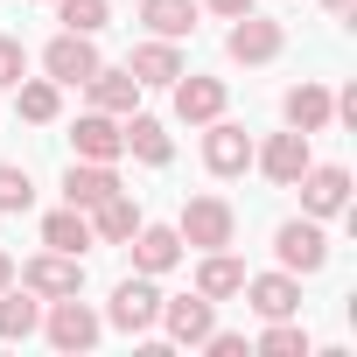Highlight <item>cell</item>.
<instances>
[{"label": "cell", "instance_id": "cell-20", "mask_svg": "<svg viewBox=\"0 0 357 357\" xmlns=\"http://www.w3.org/2000/svg\"><path fill=\"white\" fill-rule=\"evenodd\" d=\"M119 133H126V154H133L140 168H168V161H175V140H168V126H161V119H147L140 105L119 119Z\"/></svg>", "mask_w": 357, "mask_h": 357}, {"label": "cell", "instance_id": "cell-16", "mask_svg": "<svg viewBox=\"0 0 357 357\" xmlns=\"http://www.w3.org/2000/svg\"><path fill=\"white\" fill-rule=\"evenodd\" d=\"M126 252H133V273H154V280L183 266V238H175V225H147V218L126 238Z\"/></svg>", "mask_w": 357, "mask_h": 357}, {"label": "cell", "instance_id": "cell-4", "mask_svg": "<svg viewBox=\"0 0 357 357\" xmlns=\"http://www.w3.org/2000/svg\"><path fill=\"white\" fill-rule=\"evenodd\" d=\"M273 259H280L294 280L322 273V266H329V231H322V218H287V225L273 231Z\"/></svg>", "mask_w": 357, "mask_h": 357}, {"label": "cell", "instance_id": "cell-18", "mask_svg": "<svg viewBox=\"0 0 357 357\" xmlns=\"http://www.w3.org/2000/svg\"><path fill=\"white\" fill-rule=\"evenodd\" d=\"M112 190H126L119 183V161H70L63 168V204H77V211H98Z\"/></svg>", "mask_w": 357, "mask_h": 357}, {"label": "cell", "instance_id": "cell-1", "mask_svg": "<svg viewBox=\"0 0 357 357\" xmlns=\"http://www.w3.org/2000/svg\"><path fill=\"white\" fill-rule=\"evenodd\" d=\"M175 238H183V252H225L238 245V211L225 197H190L175 218Z\"/></svg>", "mask_w": 357, "mask_h": 357}, {"label": "cell", "instance_id": "cell-34", "mask_svg": "<svg viewBox=\"0 0 357 357\" xmlns=\"http://www.w3.org/2000/svg\"><path fill=\"white\" fill-rule=\"evenodd\" d=\"M8 280H15V252H8V245H0V287H8Z\"/></svg>", "mask_w": 357, "mask_h": 357}, {"label": "cell", "instance_id": "cell-6", "mask_svg": "<svg viewBox=\"0 0 357 357\" xmlns=\"http://www.w3.org/2000/svg\"><path fill=\"white\" fill-rule=\"evenodd\" d=\"M294 190H301V218H343L350 211V168L343 161H308L301 175H294Z\"/></svg>", "mask_w": 357, "mask_h": 357}, {"label": "cell", "instance_id": "cell-8", "mask_svg": "<svg viewBox=\"0 0 357 357\" xmlns=\"http://www.w3.org/2000/svg\"><path fill=\"white\" fill-rule=\"evenodd\" d=\"M280 50H287V29H280V22H266L259 8H252V15H238V22H231V36H225V56H231V63H245V70L273 63Z\"/></svg>", "mask_w": 357, "mask_h": 357}, {"label": "cell", "instance_id": "cell-23", "mask_svg": "<svg viewBox=\"0 0 357 357\" xmlns=\"http://www.w3.org/2000/svg\"><path fill=\"white\" fill-rule=\"evenodd\" d=\"M245 287V259L225 245V252H197V294H211V301H231Z\"/></svg>", "mask_w": 357, "mask_h": 357}, {"label": "cell", "instance_id": "cell-31", "mask_svg": "<svg viewBox=\"0 0 357 357\" xmlns=\"http://www.w3.org/2000/svg\"><path fill=\"white\" fill-rule=\"evenodd\" d=\"M204 350H211V357H245L252 343H245L238 329H211V336H204Z\"/></svg>", "mask_w": 357, "mask_h": 357}, {"label": "cell", "instance_id": "cell-2", "mask_svg": "<svg viewBox=\"0 0 357 357\" xmlns=\"http://www.w3.org/2000/svg\"><path fill=\"white\" fill-rule=\"evenodd\" d=\"M43 336H50V350H98V336H105V315L91 308V301H77V294H56V301H43Z\"/></svg>", "mask_w": 357, "mask_h": 357}, {"label": "cell", "instance_id": "cell-17", "mask_svg": "<svg viewBox=\"0 0 357 357\" xmlns=\"http://www.w3.org/2000/svg\"><path fill=\"white\" fill-rule=\"evenodd\" d=\"M70 147H77L70 161H119V154H126V133H119L112 112H91V105H84L77 126H70Z\"/></svg>", "mask_w": 357, "mask_h": 357}, {"label": "cell", "instance_id": "cell-19", "mask_svg": "<svg viewBox=\"0 0 357 357\" xmlns=\"http://www.w3.org/2000/svg\"><path fill=\"white\" fill-rule=\"evenodd\" d=\"M126 70H133L140 84H175V77L190 70V56H183V43H168V36H147V43H133Z\"/></svg>", "mask_w": 357, "mask_h": 357}, {"label": "cell", "instance_id": "cell-22", "mask_svg": "<svg viewBox=\"0 0 357 357\" xmlns=\"http://www.w3.org/2000/svg\"><path fill=\"white\" fill-rule=\"evenodd\" d=\"M43 245H50V252H77V259H84V252L98 245V238H91V211H77V204L50 211V218H43Z\"/></svg>", "mask_w": 357, "mask_h": 357}, {"label": "cell", "instance_id": "cell-24", "mask_svg": "<svg viewBox=\"0 0 357 357\" xmlns=\"http://www.w3.org/2000/svg\"><path fill=\"white\" fill-rule=\"evenodd\" d=\"M36 329H43V301L8 280V287H0V343H29Z\"/></svg>", "mask_w": 357, "mask_h": 357}, {"label": "cell", "instance_id": "cell-33", "mask_svg": "<svg viewBox=\"0 0 357 357\" xmlns=\"http://www.w3.org/2000/svg\"><path fill=\"white\" fill-rule=\"evenodd\" d=\"M336 98V126H357V84H343V91H329Z\"/></svg>", "mask_w": 357, "mask_h": 357}, {"label": "cell", "instance_id": "cell-35", "mask_svg": "<svg viewBox=\"0 0 357 357\" xmlns=\"http://www.w3.org/2000/svg\"><path fill=\"white\" fill-rule=\"evenodd\" d=\"M322 8H329L336 22H350V8H357V0H322Z\"/></svg>", "mask_w": 357, "mask_h": 357}, {"label": "cell", "instance_id": "cell-3", "mask_svg": "<svg viewBox=\"0 0 357 357\" xmlns=\"http://www.w3.org/2000/svg\"><path fill=\"white\" fill-rule=\"evenodd\" d=\"M154 329H161L175 350H204V336L218 329V301H211V294H197V287H190V294H175V301L161 294V315H154Z\"/></svg>", "mask_w": 357, "mask_h": 357}, {"label": "cell", "instance_id": "cell-14", "mask_svg": "<svg viewBox=\"0 0 357 357\" xmlns=\"http://www.w3.org/2000/svg\"><path fill=\"white\" fill-rule=\"evenodd\" d=\"M280 119L294 126V133H329L336 126V98H329V84H315V77H301V84H287V98H280Z\"/></svg>", "mask_w": 357, "mask_h": 357}, {"label": "cell", "instance_id": "cell-25", "mask_svg": "<svg viewBox=\"0 0 357 357\" xmlns=\"http://www.w3.org/2000/svg\"><path fill=\"white\" fill-rule=\"evenodd\" d=\"M133 231H140V204H133L126 190H112V197L91 211V238H98V245H126Z\"/></svg>", "mask_w": 357, "mask_h": 357}, {"label": "cell", "instance_id": "cell-21", "mask_svg": "<svg viewBox=\"0 0 357 357\" xmlns=\"http://www.w3.org/2000/svg\"><path fill=\"white\" fill-rule=\"evenodd\" d=\"M197 0H140V29L147 36H168V43H190L197 36Z\"/></svg>", "mask_w": 357, "mask_h": 357}, {"label": "cell", "instance_id": "cell-7", "mask_svg": "<svg viewBox=\"0 0 357 357\" xmlns=\"http://www.w3.org/2000/svg\"><path fill=\"white\" fill-rule=\"evenodd\" d=\"M15 280L36 294V301H56V294H84V259L77 252H36V259H22L15 266Z\"/></svg>", "mask_w": 357, "mask_h": 357}, {"label": "cell", "instance_id": "cell-26", "mask_svg": "<svg viewBox=\"0 0 357 357\" xmlns=\"http://www.w3.org/2000/svg\"><path fill=\"white\" fill-rule=\"evenodd\" d=\"M15 112H22L29 126H50V119L63 112V84H50V77H22V84H15Z\"/></svg>", "mask_w": 357, "mask_h": 357}, {"label": "cell", "instance_id": "cell-29", "mask_svg": "<svg viewBox=\"0 0 357 357\" xmlns=\"http://www.w3.org/2000/svg\"><path fill=\"white\" fill-rule=\"evenodd\" d=\"M29 204H36V175H29L22 161H0V211H15V218H22Z\"/></svg>", "mask_w": 357, "mask_h": 357}, {"label": "cell", "instance_id": "cell-13", "mask_svg": "<svg viewBox=\"0 0 357 357\" xmlns=\"http://www.w3.org/2000/svg\"><path fill=\"white\" fill-rule=\"evenodd\" d=\"M77 91L91 98V112H112V119H126V112L140 105V91H147V84H140V77H133L126 63H98V70H91V77H84Z\"/></svg>", "mask_w": 357, "mask_h": 357}, {"label": "cell", "instance_id": "cell-15", "mask_svg": "<svg viewBox=\"0 0 357 357\" xmlns=\"http://www.w3.org/2000/svg\"><path fill=\"white\" fill-rule=\"evenodd\" d=\"M238 294L252 301V315H259V322L301 315V280H294L287 266H273V273H245V287H238Z\"/></svg>", "mask_w": 357, "mask_h": 357}, {"label": "cell", "instance_id": "cell-28", "mask_svg": "<svg viewBox=\"0 0 357 357\" xmlns=\"http://www.w3.org/2000/svg\"><path fill=\"white\" fill-rule=\"evenodd\" d=\"M50 8H56V22H63L70 36H98L105 15H112V0H50Z\"/></svg>", "mask_w": 357, "mask_h": 357}, {"label": "cell", "instance_id": "cell-12", "mask_svg": "<svg viewBox=\"0 0 357 357\" xmlns=\"http://www.w3.org/2000/svg\"><path fill=\"white\" fill-rule=\"evenodd\" d=\"M168 98H175V119H183V126H211V119L231 105L225 77H197V70L175 77V84H168Z\"/></svg>", "mask_w": 357, "mask_h": 357}, {"label": "cell", "instance_id": "cell-5", "mask_svg": "<svg viewBox=\"0 0 357 357\" xmlns=\"http://www.w3.org/2000/svg\"><path fill=\"white\" fill-rule=\"evenodd\" d=\"M154 315H161V280L154 273H126L105 301V329H126V336H147Z\"/></svg>", "mask_w": 357, "mask_h": 357}, {"label": "cell", "instance_id": "cell-30", "mask_svg": "<svg viewBox=\"0 0 357 357\" xmlns=\"http://www.w3.org/2000/svg\"><path fill=\"white\" fill-rule=\"evenodd\" d=\"M29 77V50H22V36H0V91H15Z\"/></svg>", "mask_w": 357, "mask_h": 357}, {"label": "cell", "instance_id": "cell-10", "mask_svg": "<svg viewBox=\"0 0 357 357\" xmlns=\"http://www.w3.org/2000/svg\"><path fill=\"white\" fill-rule=\"evenodd\" d=\"M308 161H315V154H308V133H294V126H287V133H266V140H252V168L266 175L273 190H294V175H301Z\"/></svg>", "mask_w": 357, "mask_h": 357}, {"label": "cell", "instance_id": "cell-11", "mask_svg": "<svg viewBox=\"0 0 357 357\" xmlns=\"http://www.w3.org/2000/svg\"><path fill=\"white\" fill-rule=\"evenodd\" d=\"M204 168L218 175V183L245 175V168H252V133H245L238 119H225V112H218V119L204 126Z\"/></svg>", "mask_w": 357, "mask_h": 357}, {"label": "cell", "instance_id": "cell-32", "mask_svg": "<svg viewBox=\"0 0 357 357\" xmlns=\"http://www.w3.org/2000/svg\"><path fill=\"white\" fill-rule=\"evenodd\" d=\"M197 8H204V15H218V22H238V15H252V8H259V0H197Z\"/></svg>", "mask_w": 357, "mask_h": 357}, {"label": "cell", "instance_id": "cell-27", "mask_svg": "<svg viewBox=\"0 0 357 357\" xmlns=\"http://www.w3.org/2000/svg\"><path fill=\"white\" fill-rule=\"evenodd\" d=\"M252 350H259V357H308L315 343H308L301 315H280V322H266V329L252 336Z\"/></svg>", "mask_w": 357, "mask_h": 357}, {"label": "cell", "instance_id": "cell-9", "mask_svg": "<svg viewBox=\"0 0 357 357\" xmlns=\"http://www.w3.org/2000/svg\"><path fill=\"white\" fill-rule=\"evenodd\" d=\"M98 63H105V56H98V36H70V29H63V36H50V50H43V77L63 84V91H77Z\"/></svg>", "mask_w": 357, "mask_h": 357}]
</instances>
